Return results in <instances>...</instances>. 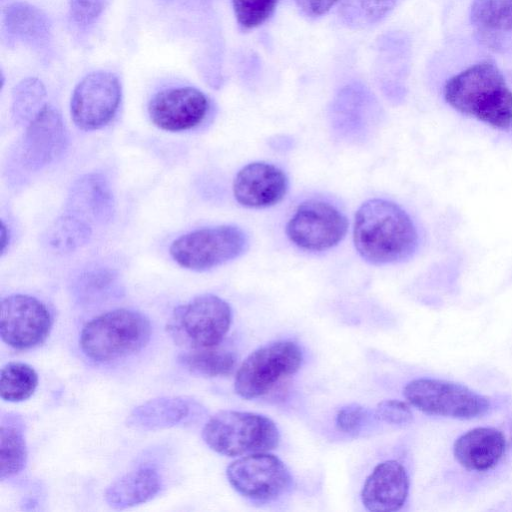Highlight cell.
Wrapping results in <instances>:
<instances>
[{
    "label": "cell",
    "mask_w": 512,
    "mask_h": 512,
    "mask_svg": "<svg viewBox=\"0 0 512 512\" xmlns=\"http://www.w3.org/2000/svg\"><path fill=\"white\" fill-rule=\"evenodd\" d=\"M353 242L365 261L385 265L409 259L418 247L419 237L412 218L402 207L374 198L356 211Z\"/></svg>",
    "instance_id": "1"
},
{
    "label": "cell",
    "mask_w": 512,
    "mask_h": 512,
    "mask_svg": "<svg viewBox=\"0 0 512 512\" xmlns=\"http://www.w3.org/2000/svg\"><path fill=\"white\" fill-rule=\"evenodd\" d=\"M443 94L445 101L464 115L497 129L512 127V91L490 60L471 65L451 77Z\"/></svg>",
    "instance_id": "2"
},
{
    "label": "cell",
    "mask_w": 512,
    "mask_h": 512,
    "mask_svg": "<svg viewBox=\"0 0 512 512\" xmlns=\"http://www.w3.org/2000/svg\"><path fill=\"white\" fill-rule=\"evenodd\" d=\"M151 324L142 313L115 309L91 319L80 334L84 355L99 363L122 359L142 350L151 337Z\"/></svg>",
    "instance_id": "3"
},
{
    "label": "cell",
    "mask_w": 512,
    "mask_h": 512,
    "mask_svg": "<svg viewBox=\"0 0 512 512\" xmlns=\"http://www.w3.org/2000/svg\"><path fill=\"white\" fill-rule=\"evenodd\" d=\"M202 438L216 453L237 457L277 448L280 433L275 422L264 415L223 410L209 418Z\"/></svg>",
    "instance_id": "4"
},
{
    "label": "cell",
    "mask_w": 512,
    "mask_h": 512,
    "mask_svg": "<svg viewBox=\"0 0 512 512\" xmlns=\"http://www.w3.org/2000/svg\"><path fill=\"white\" fill-rule=\"evenodd\" d=\"M231 323L230 305L214 294H202L174 309L167 330L186 350L199 349L218 346Z\"/></svg>",
    "instance_id": "5"
},
{
    "label": "cell",
    "mask_w": 512,
    "mask_h": 512,
    "mask_svg": "<svg viewBox=\"0 0 512 512\" xmlns=\"http://www.w3.org/2000/svg\"><path fill=\"white\" fill-rule=\"evenodd\" d=\"M303 353L297 343L280 340L251 352L241 363L234 380L236 394L255 399L269 393L282 380L301 367Z\"/></svg>",
    "instance_id": "6"
},
{
    "label": "cell",
    "mask_w": 512,
    "mask_h": 512,
    "mask_svg": "<svg viewBox=\"0 0 512 512\" xmlns=\"http://www.w3.org/2000/svg\"><path fill=\"white\" fill-rule=\"evenodd\" d=\"M248 247L245 232L235 225H218L186 233L175 239L169 249L181 267L205 271L242 255Z\"/></svg>",
    "instance_id": "7"
},
{
    "label": "cell",
    "mask_w": 512,
    "mask_h": 512,
    "mask_svg": "<svg viewBox=\"0 0 512 512\" xmlns=\"http://www.w3.org/2000/svg\"><path fill=\"white\" fill-rule=\"evenodd\" d=\"M403 395L423 413L453 419L481 417L492 407L489 398L469 387L434 378H418L408 382Z\"/></svg>",
    "instance_id": "8"
},
{
    "label": "cell",
    "mask_w": 512,
    "mask_h": 512,
    "mask_svg": "<svg viewBox=\"0 0 512 512\" xmlns=\"http://www.w3.org/2000/svg\"><path fill=\"white\" fill-rule=\"evenodd\" d=\"M230 485L243 497L256 502H270L291 487L292 476L277 456L260 452L242 456L226 469Z\"/></svg>",
    "instance_id": "9"
},
{
    "label": "cell",
    "mask_w": 512,
    "mask_h": 512,
    "mask_svg": "<svg viewBox=\"0 0 512 512\" xmlns=\"http://www.w3.org/2000/svg\"><path fill=\"white\" fill-rule=\"evenodd\" d=\"M347 230L348 220L343 212L319 199L299 204L286 225L289 240L307 251H325L336 246Z\"/></svg>",
    "instance_id": "10"
},
{
    "label": "cell",
    "mask_w": 512,
    "mask_h": 512,
    "mask_svg": "<svg viewBox=\"0 0 512 512\" xmlns=\"http://www.w3.org/2000/svg\"><path fill=\"white\" fill-rule=\"evenodd\" d=\"M52 317L39 299L25 294L1 300L0 335L4 343L17 350L42 344L50 334Z\"/></svg>",
    "instance_id": "11"
},
{
    "label": "cell",
    "mask_w": 512,
    "mask_h": 512,
    "mask_svg": "<svg viewBox=\"0 0 512 512\" xmlns=\"http://www.w3.org/2000/svg\"><path fill=\"white\" fill-rule=\"evenodd\" d=\"M121 101V84L116 75L106 71L86 75L74 88L70 102L75 125L86 131L107 125Z\"/></svg>",
    "instance_id": "12"
},
{
    "label": "cell",
    "mask_w": 512,
    "mask_h": 512,
    "mask_svg": "<svg viewBox=\"0 0 512 512\" xmlns=\"http://www.w3.org/2000/svg\"><path fill=\"white\" fill-rule=\"evenodd\" d=\"M208 108L209 102L203 92L182 86L157 92L149 102L148 113L158 128L178 132L199 125L206 117Z\"/></svg>",
    "instance_id": "13"
},
{
    "label": "cell",
    "mask_w": 512,
    "mask_h": 512,
    "mask_svg": "<svg viewBox=\"0 0 512 512\" xmlns=\"http://www.w3.org/2000/svg\"><path fill=\"white\" fill-rule=\"evenodd\" d=\"M67 135L60 113L45 106L29 122L21 144V160L30 171H38L59 157L66 147Z\"/></svg>",
    "instance_id": "14"
},
{
    "label": "cell",
    "mask_w": 512,
    "mask_h": 512,
    "mask_svg": "<svg viewBox=\"0 0 512 512\" xmlns=\"http://www.w3.org/2000/svg\"><path fill=\"white\" fill-rule=\"evenodd\" d=\"M288 185V178L279 167L266 162H252L236 174L233 195L244 207L266 208L285 197Z\"/></svg>",
    "instance_id": "15"
},
{
    "label": "cell",
    "mask_w": 512,
    "mask_h": 512,
    "mask_svg": "<svg viewBox=\"0 0 512 512\" xmlns=\"http://www.w3.org/2000/svg\"><path fill=\"white\" fill-rule=\"evenodd\" d=\"M409 494V477L405 467L396 460L377 464L367 476L361 501L371 512H393L400 510Z\"/></svg>",
    "instance_id": "16"
},
{
    "label": "cell",
    "mask_w": 512,
    "mask_h": 512,
    "mask_svg": "<svg viewBox=\"0 0 512 512\" xmlns=\"http://www.w3.org/2000/svg\"><path fill=\"white\" fill-rule=\"evenodd\" d=\"M507 441L494 427H476L460 435L453 445V455L467 471L484 473L494 469L503 459Z\"/></svg>",
    "instance_id": "17"
},
{
    "label": "cell",
    "mask_w": 512,
    "mask_h": 512,
    "mask_svg": "<svg viewBox=\"0 0 512 512\" xmlns=\"http://www.w3.org/2000/svg\"><path fill=\"white\" fill-rule=\"evenodd\" d=\"M67 208L88 224H105L115 211L114 196L101 173H89L77 179L70 188Z\"/></svg>",
    "instance_id": "18"
},
{
    "label": "cell",
    "mask_w": 512,
    "mask_h": 512,
    "mask_svg": "<svg viewBox=\"0 0 512 512\" xmlns=\"http://www.w3.org/2000/svg\"><path fill=\"white\" fill-rule=\"evenodd\" d=\"M470 18L478 39L488 48H512V0H473Z\"/></svg>",
    "instance_id": "19"
},
{
    "label": "cell",
    "mask_w": 512,
    "mask_h": 512,
    "mask_svg": "<svg viewBox=\"0 0 512 512\" xmlns=\"http://www.w3.org/2000/svg\"><path fill=\"white\" fill-rule=\"evenodd\" d=\"M194 409L195 403L186 397H159L134 408L127 425L141 431L171 428L188 422Z\"/></svg>",
    "instance_id": "20"
},
{
    "label": "cell",
    "mask_w": 512,
    "mask_h": 512,
    "mask_svg": "<svg viewBox=\"0 0 512 512\" xmlns=\"http://www.w3.org/2000/svg\"><path fill=\"white\" fill-rule=\"evenodd\" d=\"M162 488L158 471L139 467L113 481L105 490L104 498L114 509H126L153 499Z\"/></svg>",
    "instance_id": "21"
},
{
    "label": "cell",
    "mask_w": 512,
    "mask_h": 512,
    "mask_svg": "<svg viewBox=\"0 0 512 512\" xmlns=\"http://www.w3.org/2000/svg\"><path fill=\"white\" fill-rule=\"evenodd\" d=\"M4 28L10 41L32 48H42L51 37V23L47 15L37 7L23 2L7 7Z\"/></svg>",
    "instance_id": "22"
},
{
    "label": "cell",
    "mask_w": 512,
    "mask_h": 512,
    "mask_svg": "<svg viewBox=\"0 0 512 512\" xmlns=\"http://www.w3.org/2000/svg\"><path fill=\"white\" fill-rule=\"evenodd\" d=\"M218 346L186 350L179 355L178 361L185 369L196 375H230L236 367L237 357L234 352Z\"/></svg>",
    "instance_id": "23"
},
{
    "label": "cell",
    "mask_w": 512,
    "mask_h": 512,
    "mask_svg": "<svg viewBox=\"0 0 512 512\" xmlns=\"http://www.w3.org/2000/svg\"><path fill=\"white\" fill-rule=\"evenodd\" d=\"M27 447L22 428L9 420H2L0 430V479L20 473L26 464Z\"/></svg>",
    "instance_id": "24"
},
{
    "label": "cell",
    "mask_w": 512,
    "mask_h": 512,
    "mask_svg": "<svg viewBox=\"0 0 512 512\" xmlns=\"http://www.w3.org/2000/svg\"><path fill=\"white\" fill-rule=\"evenodd\" d=\"M91 236L87 222L74 215L58 218L45 235L46 244L54 251L67 253L85 245Z\"/></svg>",
    "instance_id": "25"
},
{
    "label": "cell",
    "mask_w": 512,
    "mask_h": 512,
    "mask_svg": "<svg viewBox=\"0 0 512 512\" xmlns=\"http://www.w3.org/2000/svg\"><path fill=\"white\" fill-rule=\"evenodd\" d=\"M38 375L33 367L22 362H9L1 369L0 396L8 402H21L33 395Z\"/></svg>",
    "instance_id": "26"
},
{
    "label": "cell",
    "mask_w": 512,
    "mask_h": 512,
    "mask_svg": "<svg viewBox=\"0 0 512 512\" xmlns=\"http://www.w3.org/2000/svg\"><path fill=\"white\" fill-rule=\"evenodd\" d=\"M46 95L43 83L37 78H26L19 82L12 93V115L16 122H30L45 106Z\"/></svg>",
    "instance_id": "27"
},
{
    "label": "cell",
    "mask_w": 512,
    "mask_h": 512,
    "mask_svg": "<svg viewBox=\"0 0 512 512\" xmlns=\"http://www.w3.org/2000/svg\"><path fill=\"white\" fill-rule=\"evenodd\" d=\"M397 0H347L345 17L356 24H372L384 18Z\"/></svg>",
    "instance_id": "28"
},
{
    "label": "cell",
    "mask_w": 512,
    "mask_h": 512,
    "mask_svg": "<svg viewBox=\"0 0 512 512\" xmlns=\"http://www.w3.org/2000/svg\"><path fill=\"white\" fill-rule=\"evenodd\" d=\"M278 0H232L237 22L243 29L263 24L273 13Z\"/></svg>",
    "instance_id": "29"
},
{
    "label": "cell",
    "mask_w": 512,
    "mask_h": 512,
    "mask_svg": "<svg viewBox=\"0 0 512 512\" xmlns=\"http://www.w3.org/2000/svg\"><path fill=\"white\" fill-rule=\"evenodd\" d=\"M70 17L79 27L93 24L104 11L107 0H68Z\"/></svg>",
    "instance_id": "30"
},
{
    "label": "cell",
    "mask_w": 512,
    "mask_h": 512,
    "mask_svg": "<svg viewBox=\"0 0 512 512\" xmlns=\"http://www.w3.org/2000/svg\"><path fill=\"white\" fill-rule=\"evenodd\" d=\"M375 416L391 425H407L413 419L410 407L403 401L390 399L378 403Z\"/></svg>",
    "instance_id": "31"
},
{
    "label": "cell",
    "mask_w": 512,
    "mask_h": 512,
    "mask_svg": "<svg viewBox=\"0 0 512 512\" xmlns=\"http://www.w3.org/2000/svg\"><path fill=\"white\" fill-rule=\"evenodd\" d=\"M368 416V411L365 407L359 404H349L342 407L336 415L337 428L346 434L358 433Z\"/></svg>",
    "instance_id": "32"
},
{
    "label": "cell",
    "mask_w": 512,
    "mask_h": 512,
    "mask_svg": "<svg viewBox=\"0 0 512 512\" xmlns=\"http://www.w3.org/2000/svg\"><path fill=\"white\" fill-rule=\"evenodd\" d=\"M300 11L308 17L327 13L339 0H295Z\"/></svg>",
    "instance_id": "33"
},
{
    "label": "cell",
    "mask_w": 512,
    "mask_h": 512,
    "mask_svg": "<svg viewBox=\"0 0 512 512\" xmlns=\"http://www.w3.org/2000/svg\"><path fill=\"white\" fill-rule=\"evenodd\" d=\"M9 241H10L9 229L7 228L6 224L2 221V226H1V253L2 254L5 253V250L9 245Z\"/></svg>",
    "instance_id": "34"
}]
</instances>
